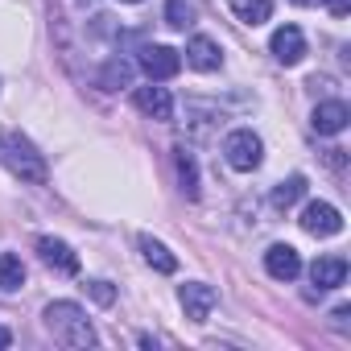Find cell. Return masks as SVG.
Listing matches in <instances>:
<instances>
[{
    "label": "cell",
    "instance_id": "obj_18",
    "mask_svg": "<svg viewBox=\"0 0 351 351\" xmlns=\"http://www.w3.org/2000/svg\"><path fill=\"white\" fill-rule=\"evenodd\" d=\"M132 83V62L128 58H112L108 66H104V75H99V87L104 91H120V87H128Z\"/></svg>",
    "mask_w": 351,
    "mask_h": 351
},
{
    "label": "cell",
    "instance_id": "obj_10",
    "mask_svg": "<svg viewBox=\"0 0 351 351\" xmlns=\"http://www.w3.org/2000/svg\"><path fill=\"white\" fill-rule=\"evenodd\" d=\"M265 273H269L273 281H293V277L302 273L298 248H293V244H273V248L265 252Z\"/></svg>",
    "mask_w": 351,
    "mask_h": 351
},
{
    "label": "cell",
    "instance_id": "obj_9",
    "mask_svg": "<svg viewBox=\"0 0 351 351\" xmlns=\"http://www.w3.org/2000/svg\"><path fill=\"white\" fill-rule=\"evenodd\" d=\"M347 120H351V108H347L343 99H326V104H318L314 116H310V124H314L318 136H339V132L347 128Z\"/></svg>",
    "mask_w": 351,
    "mask_h": 351
},
{
    "label": "cell",
    "instance_id": "obj_21",
    "mask_svg": "<svg viewBox=\"0 0 351 351\" xmlns=\"http://www.w3.org/2000/svg\"><path fill=\"white\" fill-rule=\"evenodd\" d=\"M87 293H91L99 306H112V298H116V289H112L108 281H87Z\"/></svg>",
    "mask_w": 351,
    "mask_h": 351
},
{
    "label": "cell",
    "instance_id": "obj_15",
    "mask_svg": "<svg viewBox=\"0 0 351 351\" xmlns=\"http://www.w3.org/2000/svg\"><path fill=\"white\" fill-rule=\"evenodd\" d=\"M302 195H306V178H302V173H289V178H281V182L273 186V199H269V203H273L277 211H289Z\"/></svg>",
    "mask_w": 351,
    "mask_h": 351
},
{
    "label": "cell",
    "instance_id": "obj_1",
    "mask_svg": "<svg viewBox=\"0 0 351 351\" xmlns=\"http://www.w3.org/2000/svg\"><path fill=\"white\" fill-rule=\"evenodd\" d=\"M42 318H46V330L54 335V343H62L71 351L95 347V326H91V318L79 302H50L42 310Z\"/></svg>",
    "mask_w": 351,
    "mask_h": 351
},
{
    "label": "cell",
    "instance_id": "obj_6",
    "mask_svg": "<svg viewBox=\"0 0 351 351\" xmlns=\"http://www.w3.org/2000/svg\"><path fill=\"white\" fill-rule=\"evenodd\" d=\"M178 302H182V310H186L191 322H207L211 310L219 306V293H215L207 281H186V285L178 289Z\"/></svg>",
    "mask_w": 351,
    "mask_h": 351
},
{
    "label": "cell",
    "instance_id": "obj_23",
    "mask_svg": "<svg viewBox=\"0 0 351 351\" xmlns=\"http://www.w3.org/2000/svg\"><path fill=\"white\" fill-rule=\"evenodd\" d=\"M330 318H335V326H339V330H347V326H351V322H347V318H351V306H335V314H330Z\"/></svg>",
    "mask_w": 351,
    "mask_h": 351
},
{
    "label": "cell",
    "instance_id": "obj_2",
    "mask_svg": "<svg viewBox=\"0 0 351 351\" xmlns=\"http://www.w3.org/2000/svg\"><path fill=\"white\" fill-rule=\"evenodd\" d=\"M0 161H5L21 182L42 186V182L50 178L46 157H42V153H38V145H34L25 132H17V128H5V132H0Z\"/></svg>",
    "mask_w": 351,
    "mask_h": 351
},
{
    "label": "cell",
    "instance_id": "obj_26",
    "mask_svg": "<svg viewBox=\"0 0 351 351\" xmlns=\"http://www.w3.org/2000/svg\"><path fill=\"white\" fill-rule=\"evenodd\" d=\"M124 5H141V0H124Z\"/></svg>",
    "mask_w": 351,
    "mask_h": 351
},
{
    "label": "cell",
    "instance_id": "obj_11",
    "mask_svg": "<svg viewBox=\"0 0 351 351\" xmlns=\"http://www.w3.org/2000/svg\"><path fill=\"white\" fill-rule=\"evenodd\" d=\"M136 108L149 120H169L173 116V95H169V87H161V83L149 79V87H136Z\"/></svg>",
    "mask_w": 351,
    "mask_h": 351
},
{
    "label": "cell",
    "instance_id": "obj_3",
    "mask_svg": "<svg viewBox=\"0 0 351 351\" xmlns=\"http://www.w3.org/2000/svg\"><path fill=\"white\" fill-rule=\"evenodd\" d=\"M223 157H228L232 169L252 173V169L265 161V141H261L252 128H232V132L223 136Z\"/></svg>",
    "mask_w": 351,
    "mask_h": 351
},
{
    "label": "cell",
    "instance_id": "obj_25",
    "mask_svg": "<svg viewBox=\"0 0 351 351\" xmlns=\"http://www.w3.org/2000/svg\"><path fill=\"white\" fill-rule=\"evenodd\" d=\"M293 5H310V0H293Z\"/></svg>",
    "mask_w": 351,
    "mask_h": 351
},
{
    "label": "cell",
    "instance_id": "obj_13",
    "mask_svg": "<svg viewBox=\"0 0 351 351\" xmlns=\"http://www.w3.org/2000/svg\"><path fill=\"white\" fill-rule=\"evenodd\" d=\"M310 281L318 285V289H339L343 281H347V261L343 256H318L314 265H310Z\"/></svg>",
    "mask_w": 351,
    "mask_h": 351
},
{
    "label": "cell",
    "instance_id": "obj_24",
    "mask_svg": "<svg viewBox=\"0 0 351 351\" xmlns=\"http://www.w3.org/2000/svg\"><path fill=\"white\" fill-rule=\"evenodd\" d=\"M9 343H13V330H9V326H0V351H5Z\"/></svg>",
    "mask_w": 351,
    "mask_h": 351
},
{
    "label": "cell",
    "instance_id": "obj_12",
    "mask_svg": "<svg viewBox=\"0 0 351 351\" xmlns=\"http://www.w3.org/2000/svg\"><path fill=\"white\" fill-rule=\"evenodd\" d=\"M186 62H191L195 71L211 75V71H219V66H223V50H219V42H211V38L195 34V38L186 42Z\"/></svg>",
    "mask_w": 351,
    "mask_h": 351
},
{
    "label": "cell",
    "instance_id": "obj_19",
    "mask_svg": "<svg viewBox=\"0 0 351 351\" xmlns=\"http://www.w3.org/2000/svg\"><path fill=\"white\" fill-rule=\"evenodd\" d=\"M25 285V265H21V256H13V252H0V289H21Z\"/></svg>",
    "mask_w": 351,
    "mask_h": 351
},
{
    "label": "cell",
    "instance_id": "obj_16",
    "mask_svg": "<svg viewBox=\"0 0 351 351\" xmlns=\"http://www.w3.org/2000/svg\"><path fill=\"white\" fill-rule=\"evenodd\" d=\"M232 13L244 25H265L273 17V0H232Z\"/></svg>",
    "mask_w": 351,
    "mask_h": 351
},
{
    "label": "cell",
    "instance_id": "obj_8",
    "mask_svg": "<svg viewBox=\"0 0 351 351\" xmlns=\"http://www.w3.org/2000/svg\"><path fill=\"white\" fill-rule=\"evenodd\" d=\"M38 256L54 269V273H79V252L66 244V240H58V236H38Z\"/></svg>",
    "mask_w": 351,
    "mask_h": 351
},
{
    "label": "cell",
    "instance_id": "obj_17",
    "mask_svg": "<svg viewBox=\"0 0 351 351\" xmlns=\"http://www.w3.org/2000/svg\"><path fill=\"white\" fill-rule=\"evenodd\" d=\"M173 165H178L182 195H186V199H199V165H195V157H191L186 149H178V153H173Z\"/></svg>",
    "mask_w": 351,
    "mask_h": 351
},
{
    "label": "cell",
    "instance_id": "obj_20",
    "mask_svg": "<svg viewBox=\"0 0 351 351\" xmlns=\"http://www.w3.org/2000/svg\"><path fill=\"white\" fill-rule=\"evenodd\" d=\"M165 25L169 29L195 25V0H165Z\"/></svg>",
    "mask_w": 351,
    "mask_h": 351
},
{
    "label": "cell",
    "instance_id": "obj_14",
    "mask_svg": "<svg viewBox=\"0 0 351 351\" xmlns=\"http://www.w3.org/2000/svg\"><path fill=\"white\" fill-rule=\"evenodd\" d=\"M141 244V256H145V265L153 269V273H178V256H173L161 240H153V236H141L136 240Z\"/></svg>",
    "mask_w": 351,
    "mask_h": 351
},
{
    "label": "cell",
    "instance_id": "obj_4",
    "mask_svg": "<svg viewBox=\"0 0 351 351\" xmlns=\"http://www.w3.org/2000/svg\"><path fill=\"white\" fill-rule=\"evenodd\" d=\"M302 232H310V236H318V240H330V236H339L343 232V215H339V207H330V203H306L302 207Z\"/></svg>",
    "mask_w": 351,
    "mask_h": 351
},
{
    "label": "cell",
    "instance_id": "obj_22",
    "mask_svg": "<svg viewBox=\"0 0 351 351\" xmlns=\"http://www.w3.org/2000/svg\"><path fill=\"white\" fill-rule=\"evenodd\" d=\"M322 5H326L335 17H347V13H351V0H322Z\"/></svg>",
    "mask_w": 351,
    "mask_h": 351
},
{
    "label": "cell",
    "instance_id": "obj_5",
    "mask_svg": "<svg viewBox=\"0 0 351 351\" xmlns=\"http://www.w3.org/2000/svg\"><path fill=\"white\" fill-rule=\"evenodd\" d=\"M136 66H141L153 83H165V79H173V75L182 71V54L169 50V46H145L141 58H136Z\"/></svg>",
    "mask_w": 351,
    "mask_h": 351
},
{
    "label": "cell",
    "instance_id": "obj_7",
    "mask_svg": "<svg viewBox=\"0 0 351 351\" xmlns=\"http://www.w3.org/2000/svg\"><path fill=\"white\" fill-rule=\"evenodd\" d=\"M269 50H273V58H277L281 66H298V62L306 58V34H302L298 25H281V29H273Z\"/></svg>",
    "mask_w": 351,
    "mask_h": 351
}]
</instances>
